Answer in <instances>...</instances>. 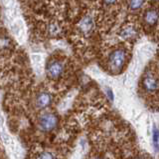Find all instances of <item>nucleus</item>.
Instances as JSON below:
<instances>
[{
  "label": "nucleus",
  "mask_w": 159,
  "mask_h": 159,
  "mask_svg": "<svg viewBox=\"0 0 159 159\" xmlns=\"http://www.w3.org/2000/svg\"><path fill=\"white\" fill-rule=\"evenodd\" d=\"M126 60V51L123 48H117L109 54L108 66L113 71H118L122 68Z\"/></svg>",
  "instance_id": "f257e3e1"
},
{
  "label": "nucleus",
  "mask_w": 159,
  "mask_h": 159,
  "mask_svg": "<svg viewBox=\"0 0 159 159\" xmlns=\"http://www.w3.org/2000/svg\"><path fill=\"white\" fill-rule=\"evenodd\" d=\"M58 125V116L52 112L43 113L39 118V126L45 132L54 130Z\"/></svg>",
  "instance_id": "f03ea898"
},
{
  "label": "nucleus",
  "mask_w": 159,
  "mask_h": 159,
  "mask_svg": "<svg viewBox=\"0 0 159 159\" xmlns=\"http://www.w3.org/2000/svg\"><path fill=\"white\" fill-rule=\"evenodd\" d=\"M65 71L64 63L60 60H52L47 64L46 72L49 78L53 80H58L60 77H62Z\"/></svg>",
  "instance_id": "7ed1b4c3"
},
{
  "label": "nucleus",
  "mask_w": 159,
  "mask_h": 159,
  "mask_svg": "<svg viewBox=\"0 0 159 159\" xmlns=\"http://www.w3.org/2000/svg\"><path fill=\"white\" fill-rule=\"evenodd\" d=\"M142 87L147 93H154L159 89V80L153 74L148 73L142 78Z\"/></svg>",
  "instance_id": "20e7f679"
},
{
  "label": "nucleus",
  "mask_w": 159,
  "mask_h": 159,
  "mask_svg": "<svg viewBox=\"0 0 159 159\" xmlns=\"http://www.w3.org/2000/svg\"><path fill=\"white\" fill-rule=\"evenodd\" d=\"M143 21L147 26H154L159 21V11L156 8H148L143 13Z\"/></svg>",
  "instance_id": "39448f33"
},
{
  "label": "nucleus",
  "mask_w": 159,
  "mask_h": 159,
  "mask_svg": "<svg viewBox=\"0 0 159 159\" xmlns=\"http://www.w3.org/2000/svg\"><path fill=\"white\" fill-rule=\"evenodd\" d=\"M93 27H94L93 19L92 16H89V15L84 16L78 24L79 30L81 31L83 34H84V35H88V34L91 33L93 30Z\"/></svg>",
  "instance_id": "423d86ee"
},
{
  "label": "nucleus",
  "mask_w": 159,
  "mask_h": 159,
  "mask_svg": "<svg viewBox=\"0 0 159 159\" xmlns=\"http://www.w3.org/2000/svg\"><path fill=\"white\" fill-rule=\"evenodd\" d=\"M119 36H120L122 39H124V40L131 41V40H133V39L137 38L138 30L134 25L128 24V25H125L120 30V32H119Z\"/></svg>",
  "instance_id": "0eeeda50"
},
{
  "label": "nucleus",
  "mask_w": 159,
  "mask_h": 159,
  "mask_svg": "<svg viewBox=\"0 0 159 159\" xmlns=\"http://www.w3.org/2000/svg\"><path fill=\"white\" fill-rule=\"evenodd\" d=\"M52 103V95L49 92H41L39 93L36 97V105L40 109L47 108L51 105Z\"/></svg>",
  "instance_id": "6e6552de"
},
{
  "label": "nucleus",
  "mask_w": 159,
  "mask_h": 159,
  "mask_svg": "<svg viewBox=\"0 0 159 159\" xmlns=\"http://www.w3.org/2000/svg\"><path fill=\"white\" fill-rule=\"evenodd\" d=\"M145 1L146 0H129V8L131 10H138L144 5Z\"/></svg>",
  "instance_id": "1a4fd4ad"
},
{
  "label": "nucleus",
  "mask_w": 159,
  "mask_h": 159,
  "mask_svg": "<svg viewBox=\"0 0 159 159\" xmlns=\"http://www.w3.org/2000/svg\"><path fill=\"white\" fill-rule=\"evenodd\" d=\"M152 139H153V144L156 150L159 149V130L158 128L154 126L153 131H152Z\"/></svg>",
  "instance_id": "9d476101"
},
{
  "label": "nucleus",
  "mask_w": 159,
  "mask_h": 159,
  "mask_svg": "<svg viewBox=\"0 0 159 159\" xmlns=\"http://www.w3.org/2000/svg\"><path fill=\"white\" fill-rule=\"evenodd\" d=\"M48 31L50 33V35L56 36L57 34L60 32V27H59V25H58L57 23H51L48 26Z\"/></svg>",
  "instance_id": "9b49d317"
},
{
  "label": "nucleus",
  "mask_w": 159,
  "mask_h": 159,
  "mask_svg": "<svg viewBox=\"0 0 159 159\" xmlns=\"http://www.w3.org/2000/svg\"><path fill=\"white\" fill-rule=\"evenodd\" d=\"M37 159H56V157H55V155L52 152L44 151V152H41L39 154Z\"/></svg>",
  "instance_id": "f8f14e48"
},
{
  "label": "nucleus",
  "mask_w": 159,
  "mask_h": 159,
  "mask_svg": "<svg viewBox=\"0 0 159 159\" xmlns=\"http://www.w3.org/2000/svg\"><path fill=\"white\" fill-rule=\"evenodd\" d=\"M10 39L7 36H2L0 38V47H2L3 49L8 48L10 46Z\"/></svg>",
  "instance_id": "ddd939ff"
},
{
  "label": "nucleus",
  "mask_w": 159,
  "mask_h": 159,
  "mask_svg": "<svg viewBox=\"0 0 159 159\" xmlns=\"http://www.w3.org/2000/svg\"><path fill=\"white\" fill-rule=\"evenodd\" d=\"M107 95L108 97V99L111 101H113V99H114V96H113V93L111 91V88H107Z\"/></svg>",
  "instance_id": "4468645a"
},
{
  "label": "nucleus",
  "mask_w": 159,
  "mask_h": 159,
  "mask_svg": "<svg viewBox=\"0 0 159 159\" xmlns=\"http://www.w3.org/2000/svg\"><path fill=\"white\" fill-rule=\"evenodd\" d=\"M117 2V0H103V3L106 5H113Z\"/></svg>",
  "instance_id": "2eb2a0df"
},
{
  "label": "nucleus",
  "mask_w": 159,
  "mask_h": 159,
  "mask_svg": "<svg viewBox=\"0 0 159 159\" xmlns=\"http://www.w3.org/2000/svg\"><path fill=\"white\" fill-rule=\"evenodd\" d=\"M134 159H143V158H141V157H135Z\"/></svg>",
  "instance_id": "dca6fc26"
},
{
  "label": "nucleus",
  "mask_w": 159,
  "mask_h": 159,
  "mask_svg": "<svg viewBox=\"0 0 159 159\" xmlns=\"http://www.w3.org/2000/svg\"><path fill=\"white\" fill-rule=\"evenodd\" d=\"M93 159H102V158H98V157H96V158H93Z\"/></svg>",
  "instance_id": "f3484780"
}]
</instances>
